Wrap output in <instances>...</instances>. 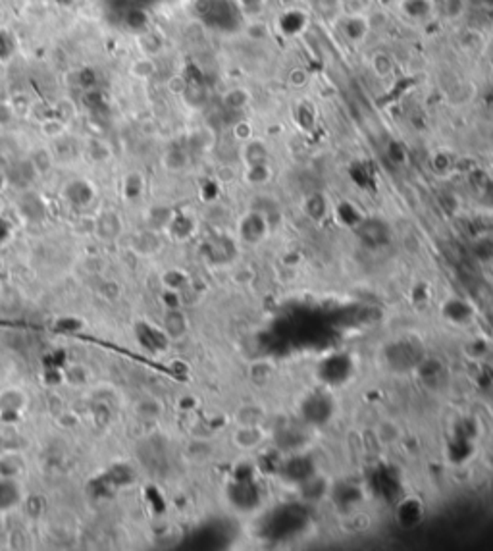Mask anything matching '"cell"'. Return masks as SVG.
<instances>
[{"instance_id":"1","label":"cell","mask_w":493,"mask_h":551,"mask_svg":"<svg viewBox=\"0 0 493 551\" xmlns=\"http://www.w3.org/2000/svg\"><path fill=\"white\" fill-rule=\"evenodd\" d=\"M129 70H131V73H133V78L148 79L153 73H155V64H153L150 57H143L139 58V60H135Z\"/></svg>"},{"instance_id":"2","label":"cell","mask_w":493,"mask_h":551,"mask_svg":"<svg viewBox=\"0 0 493 551\" xmlns=\"http://www.w3.org/2000/svg\"><path fill=\"white\" fill-rule=\"evenodd\" d=\"M18 118V108L10 102V99L0 100V127H8Z\"/></svg>"},{"instance_id":"3","label":"cell","mask_w":493,"mask_h":551,"mask_svg":"<svg viewBox=\"0 0 493 551\" xmlns=\"http://www.w3.org/2000/svg\"><path fill=\"white\" fill-rule=\"evenodd\" d=\"M64 131V124L60 120H44L42 122V134L49 137H60Z\"/></svg>"}]
</instances>
